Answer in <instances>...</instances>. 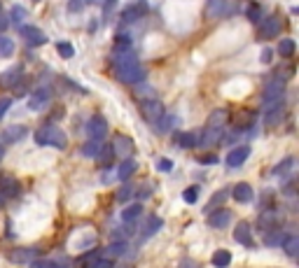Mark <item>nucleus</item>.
Listing matches in <instances>:
<instances>
[{"label": "nucleus", "mask_w": 299, "mask_h": 268, "mask_svg": "<svg viewBox=\"0 0 299 268\" xmlns=\"http://www.w3.org/2000/svg\"><path fill=\"white\" fill-rule=\"evenodd\" d=\"M229 222H232V213H229V210H224V207L213 210V213H208V226L224 228V226H229Z\"/></svg>", "instance_id": "12"}, {"label": "nucleus", "mask_w": 299, "mask_h": 268, "mask_svg": "<svg viewBox=\"0 0 299 268\" xmlns=\"http://www.w3.org/2000/svg\"><path fill=\"white\" fill-rule=\"evenodd\" d=\"M292 166H294V159H285L283 163H278V166L274 168V173H276V175H283V173H288Z\"/></svg>", "instance_id": "38"}, {"label": "nucleus", "mask_w": 299, "mask_h": 268, "mask_svg": "<svg viewBox=\"0 0 299 268\" xmlns=\"http://www.w3.org/2000/svg\"><path fill=\"white\" fill-rule=\"evenodd\" d=\"M197 198H199V187H187L183 192V201L189 203V205H192V203H197Z\"/></svg>", "instance_id": "35"}, {"label": "nucleus", "mask_w": 299, "mask_h": 268, "mask_svg": "<svg viewBox=\"0 0 299 268\" xmlns=\"http://www.w3.org/2000/svg\"><path fill=\"white\" fill-rule=\"evenodd\" d=\"M175 140L183 149H192V147H197V136H194V133H178Z\"/></svg>", "instance_id": "32"}, {"label": "nucleus", "mask_w": 299, "mask_h": 268, "mask_svg": "<svg viewBox=\"0 0 299 268\" xmlns=\"http://www.w3.org/2000/svg\"><path fill=\"white\" fill-rule=\"evenodd\" d=\"M89 3H92V5H101V7L105 5V0H89Z\"/></svg>", "instance_id": "51"}, {"label": "nucleus", "mask_w": 299, "mask_h": 268, "mask_svg": "<svg viewBox=\"0 0 299 268\" xmlns=\"http://www.w3.org/2000/svg\"><path fill=\"white\" fill-rule=\"evenodd\" d=\"M136 168H138V163L133 161V159H127V161H122V166L117 168V177H119L122 182H127L129 177L136 173Z\"/></svg>", "instance_id": "25"}, {"label": "nucleus", "mask_w": 299, "mask_h": 268, "mask_svg": "<svg viewBox=\"0 0 299 268\" xmlns=\"http://www.w3.org/2000/svg\"><path fill=\"white\" fill-rule=\"evenodd\" d=\"M56 49H59V54H61L63 59H73V56H75V47H73L71 42H59Z\"/></svg>", "instance_id": "34"}, {"label": "nucleus", "mask_w": 299, "mask_h": 268, "mask_svg": "<svg viewBox=\"0 0 299 268\" xmlns=\"http://www.w3.org/2000/svg\"><path fill=\"white\" fill-rule=\"evenodd\" d=\"M234 240L238 245H243V247H253V233H250V224L248 222H238L234 226Z\"/></svg>", "instance_id": "11"}, {"label": "nucleus", "mask_w": 299, "mask_h": 268, "mask_svg": "<svg viewBox=\"0 0 299 268\" xmlns=\"http://www.w3.org/2000/svg\"><path fill=\"white\" fill-rule=\"evenodd\" d=\"M36 142L40 147L49 145V147H56V149H66L68 138L59 126H54V124H45L42 128H38V131H36Z\"/></svg>", "instance_id": "1"}, {"label": "nucleus", "mask_w": 299, "mask_h": 268, "mask_svg": "<svg viewBox=\"0 0 299 268\" xmlns=\"http://www.w3.org/2000/svg\"><path fill=\"white\" fill-rule=\"evenodd\" d=\"M180 268H199V263L192 261V259H183V261H180Z\"/></svg>", "instance_id": "47"}, {"label": "nucleus", "mask_w": 299, "mask_h": 268, "mask_svg": "<svg viewBox=\"0 0 299 268\" xmlns=\"http://www.w3.org/2000/svg\"><path fill=\"white\" fill-rule=\"evenodd\" d=\"M143 215V205L140 203H131V205L124 207V213H122V219L124 224H136V219Z\"/></svg>", "instance_id": "23"}, {"label": "nucleus", "mask_w": 299, "mask_h": 268, "mask_svg": "<svg viewBox=\"0 0 299 268\" xmlns=\"http://www.w3.org/2000/svg\"><path fill=\"white\" fill-rule=\"evenodd\" d=\"M0 12H3V5H0Z\"/></svg>", "instance_id": "54"}, {"label": "nucleus", "mask_w": 299, "mask_h": 268, "mask_svg": "<svg viewBox=\"0 0 299 268\" xmlns=\"http://www.w3.org/2000/svg\"><path fill=\"white\" fill-rule=\"evenodd\" d=\"M162 226H164V222L159 217H150L145 222V228H143V238H152Z\"/></svg>", "instance_id": "28"}, {"label": "nucleus", "mask_w": 299, "mask_h": 268, "mask_svg": "<svg viewBox=\"0 0 299 268\" xmlns=\"http://www.w3.org/2000/svg\"><path fill=\"white\" fill-rule=\"evenodd\" d=\"M3 157H5V149H3V145H0V161H3Z\"/></svg>", "instance_id": "53"}, {"label": "nucleus", "mask_w": 299, "mask_h": 268, "mask_svg": "<svg viewBox=\"0 0 299 268\" xmlns=\"http://www.w3.org/2000/svg\"><path fill=\"white\" fill-rule=\"evenodd\" d=\"M5 203H7V198H5V196H3V194H0V207L5 205Z\"/></svg>", "instance_id": "52"}, {"label": "nucleus", "mask_w": 299, "mask_h": 268, "mask_svg": "<svg viewBox=\"0 0 299 268\" xmlns=\"http://www.w3.org/2000/svg\"><path fill=\"white\" fill-rule=\"evenodd\" d=\"M24 136H26V126H10V128L3 131V142L14 145V142H19Z\"/></svg>", "instance_id": "21"}, {"label": "nucleus", "mask_w": 299, "mask_h": 268, "mask_svg": "<svg viewBox=\"0 0 299 268\" xmlns=\"http://www.w3.org/2000/svg\"><path fill=\"white\" fill-rule=\"evenodd\" d=\"M227 0H208V14L210 16H220L227 12Z\"/></svg>", "instance_id": "31"}, {"label": "nucleus", "mask_w": 299, "mask_h": 268, "mask_svg": "<svg viewBox=\"0 0 299 268\" xmlns=\"http://www.w3.org/2000/svg\"><path fill=\"white\" fill-rule=\"evenodd\" d=\"M10 105H12V101H10V98H0V119H3V117L7 114Z\"/></svg>", "instance_id": "43"}, {"label": "nucleus", "mask_w": 299, "mask_h": 268, "mask_svg": "<svg viewBox=\"0 0 299 268\" xmlns=\"http://www.w3.org/2000/svg\"><path fill=\"white\" fill-rule=\"evenodd\" d=\"M110 147H112V152H115V154H122L124 159H129V157H131V152H133V142L129 140V138H124V136L117 138V140L112 142Z\"/></svg>", "instance_id": "20"}, {"label": "nucleus", "mask_w": 299, "mask_h": 268, "mask_svg": "<svg viewBox=\"0 0 299 268\" xmlns=\"http://www.w3.org/2000/svg\"><path fill=\"white\" fill-rule=\"evenodd\" d=\"M278 54L280 56H285V59H290V56L294 54V40H280V45H278Z\"/></svg>", "instance_id": "33"}, {"label": "nucleus", "mask_w": 299, "mask_h": 268, "mask_svg": "<svg viewBox=\"0 0 299 268\" xmlns=\"http://www.w3.org/2000/svg\"><path fill=\"white\" fill-rule=\"evenodd\" d=\"M157 168H159L162 173H168V170H173V161H171V159H159V161H157Z\"/></svg>", "instance_id": "42"}, {"label": "nucleus", "mask_w": 299, "mask_h": 268, "mask_svg": "<svg viewBox=\"0 0 299 268\" xmlns=\"http://www.w3.org/2000/svg\"><path fill=\"white\" fill-rule=\"evenodd\" d=\"M24 77V68L16 66V68H10L0 75V86H5V89H12V86H19V80Z\"/></svg>", "instance_id": "14"}, {"label": "nucleus", "mask_w": 299, "mask_h": 268, "mask_svg": "<svg viewBox=\"0 0 299 268\" xmlns=\"http://www.w3.org/2000/svg\"><path fill=\"white\" fill-rule=\"evenodd\" d=\"M140 110H143V117H145V122H150L152 126H157L159 124V119H162L164 114H166V110H164V105L159 101H145L140 105Z\"/></svg>", "instance_id": "5"}, {"label": "nucleus", "mask_w": 299, "mask_h": 268, "mask_svg": "<svg viewBox=\"0 0 299 268\" xmlns=\"http://www.w3.org/2000/svg\"><path fill=\"white\" fill-rule=\"evenodd\" d=\"M280 247H283V252L288 254L290 259H294L299 254V238L294 236V233H288V236H283V240H280Z\"/></svg>", "instance_id": "19"}, {"label": "nucleus", "mask_w": 299, "mask_h": 268, "mask_svg": "<svg viewBox=\"0 0 299 268\" xmlns=\"http://www.w3.org/2000/svg\"><path fill=\"white\" fill-rule=\"evenodd\" d=\"M7 26H10V19L0 12V35H3V31H7Z\"/></svg>", "instance_id": "46"}, {"label": "nucleus", "mask_w": 299, "mask_h": 268, "mask_svg": "<svg viewBox=\"0 0 299 268\" xmlns=\"http://www.w3.org/2000/svg\"><path fill=\"white\" fill-rule=\"evenodd\" d=\"M14 56V42L7 35H0V59H12Z\"/></svg>", "instance_id": "29"}, {"label": "nucleus", "mask_w": 299, "mask_h": 268, "mask_svg": "<svg viewBox=\"0 0 299 268\" xmlns=\"http://www.w3.org/2000/svg\"><path fill=\"white\" fill-rule=\"evenodd\" d=\"M138 96H152V89H136Z\"/></svg>", "instance_id": "49"}, {"label": "nucleus", "mask_w": 299, "mask_h": 268, "mask_svg": "<svg viewBox=\"0 0 299 268\" xmlns=\"http://www.w3.org/2000/svg\"><path fill=\"white\" fill-rule=\"evenodd\" d=\"M105 254L108 257H122V254H127V243L124 240H112L110 245H108V250H105Z\"/></svg>", "instance_id": "30"}, {"label": "nucleus", "mask_w": 299, "mask_h": 268, "mask_svg": "<svg viewBox=\"0 0 299 268\" xmlns=\"http://www.w3.org/2000/svg\"><path fill=\"white\" fill-rule=\"evenodd\" d=\"M19 35L24 37L31 47H40V45L47 42V35L40 31V28H36V26H19Z\"/></svg>", "instance_id": "7"}, {"label": "nucleus", "mask_w": 299, "mask_h": 268, "mask_svg": "<svg viewBox=\"0 0 299 268\" xmlns=\"http://www.w3.org/2000/svg\"><path fill=\"white\" fill-rule=\"evenodd\" d=\"M248 19L250 21H259V5H257V3H250V5H248Z\"/></svg>", "instance_id": "41"}, {"label": "nucleus", "mask_w": 299, "mask_h": 268, "mask_svg": "<svg viewBox=\"0 0 299 268\" xmlns=\"http://www.w3.org/2000/svg\"><path fill=\"white\" fill-rule=\"evenodd\" d=\"M115 75H117V80L124 82V84L136 86V84H140V82L145 80V68H143L140 63H133V66L115 68Z\"/></svg>", "instance_id": "2"}, {"label": "nucleus", "mask_w": 299, "mask_h": 268, "mask_svg": "<svg viewBox=\"0 0 299 268\" xmlns=\"http://www.w3.org/2000/svg\"><path fill=\"white\" fill-rule=\"evenodd\" d=\"M131 194H133V187L131 184H124L122 189H119V192H117V201H129V198H131Z\"/></svg>", "instance_id": "37"}, {"label": "nucleus", "mask_w": 299, "mask_h": 268, "mask_svg": "<svg viewBox=\"0 0 299 268\" xmlns=\"http://www.w3.org/2000/svg\"><path fill=\"white\" fill-rule=\"evenodd\" d=\"M227 196H229L227 189H220V192H215V194H213V198H210V203H208V205L203 207V213H213V210H218V205H222L224 198H227Z\"/></svg>", "instance_id": "26"}, {"label": "nucleus", "mask_w": 299, "mask_h": 268, "mask_svg": "<svg viewBox=\"0 0 299 268\" xmlns=\"http://www.w3.org/2000/svg\"><path fill=\"white\" fill-rule=\"evenodd\" d=\"M262 61H264V63L271 61V51H269V49H264V51H262Z\"/></svg>", "instance_id": "50"}, {"label": "nucleus", "mask_w": 299, "mask_h": 268, "mask_svg": "<svg viewBox=\"0 0 299 268\" xmlns=\"http://www.w3.org/2000/svg\"><path fill=\"white\" fill-rule=\"evenodd\" d=\"M0 194L10 201V198L19 196V182L14 177H0Z\"/></svg>", "instance_id": "18"}, {"label": "nucleus", "mask_w": 299, "mask_h": 268, "mask_svg": "<svg viewBox=\"0 0 299 268\" xmlns=\"http://www.w3.org/2000/svg\"><path fill=\"white\" fill-rule=\"evenodd\" d=\"M224 124H227V112L224 110H213L208 117L206 131H215V133H224Z\"/></svg>", "instance_id": "13"}, {"label": "nucleus", "mask_w": 299, "mask_h": 268, "mask_svg": "<svg viewBox=\"0 0 299 268\" xmlns=\"http://www.w3.org/2000/svg\"><path fill=\"white\" fill-rule=\"evenodd\" d=\"M36 257H38L36 250L21 247V250H14V252L10 254V261H14V263H28V261H33Z\"/></svg>", "instance_id": "22"}, {"label": "nucleus", "mask_w": 299, "mask_h": 268, "mask_svg": "<svg viewBox=\"0 0 299 268\" xmlns=\"http://www.w3.org/2000/svg\"><path fill=\"white\" fill-rule=\"evenodd\" d=\"M145 3L143 0H138V3H133V5H129L127 10L122 12V24H133V21H138L143 14H145Z\"/></svg>", "instance_id": "15"}, {"label": "nucleus", "mask_w": 299, "mask_h": 268, "mask_svg": "<svg viewBox=\"0 0 299 268\" xmlns=\"http://www.w3.org/2000/svg\"><path fill=\"white\" fill-rule=\"evenodd\" d=\"M262 112H264V122H267L269 126H276V124L283 119V112H285L283 98H278V101H271V103H264Z\"/></svg>", "instance_id": "3"}, {"label": "nucleus", "mask_w": 299, "mask_h": 268, "mask_svg": "<svg viewBox=\"0 0 299 268\" xmlns=\"http://www.w3.org/2000/svg\"><path fill=\"white\" fill-rule=\"evenodd\" d=\"M112 157H115V152H112V147H110V145H105V147H103V152L98 154V161L110 163V161H112Z\"/></svg>", "instance_id": "39"}, {"label": "nucleus", "mask_w": 299, "mask_h": 268, "mask_svg": "<svg viewBox=\"0 0 299 268\" xmlns=\"http://www.w3.org/2000/svg\"><path fill=\"white\" fill-rule=\"evenodd\" d=\"M283 91H285L283 80H274V82H269V84L262 89V103L278 101V98H283Z\"/></svg>", "instance_id": "9"}, {"label": "nucleus", "mask_w": 299, "mask_h": 268, "mask_svg": "<svg viewBox=\"0 0 299 268\" xmlns=\"http://www.w3.org/2000/svg\"><path fill=\"white\" fill-rule=\"evenodd\" d=\"M229 263H232V252H229V250H218V252L213 254V266L215 268H227Z\"/></svg>", "instance_id": "27"}, {"label": "nucleus", "mask_w": 299, "mask_h": 268, "mask_svg": "<svg viewBox=\"0 0 299 268\" xmlns=\"http://www.w3.org/2000/svg\"><path fill=\"white\" fill-rule=\"evenodd\" d=\"M257 224H259V231H278V226L283 224V217H280L278 210L269 207V210H264V213L259 215Z\"/></svg>", "instance_id": "4"}, {"label": "nucleus", "mask_w": 299, "mask_h": 268, "mask_svg": "<svg viewBox=\"0 0 299 268\" xmlns=\"http://www.w3.org/2000/svg\"><path fill=\"white\" fill-rule=\"evenodd\" d=\"M283 238L278 236V231H264V243L267 245H280Z\"/></svg>", "instance_id": "36"}, {"label": "nucleus", "mask_w": 299, "mask_h": 268, "mask_svg": "<svg viewBox=\"0 0 299 268\" xmlns=\"http://www.w3.org/2000/svg\"><path fill=\"white\" fill-rule=\"evenodd\" d=\"M199 163H201V166H213V163H218V157H215V154H208V157L199 159Z\"/></svg>", "instance_id": "44"}, {"label": "nucleus", "mask_w": 299, "mask_h": 268, "mask_svg": "<svg viewBox=\"0 0 299 268\" xmlns=\"http://www.w3.org/2000/svg\"><path fill=\"white\" fill-rule=\"evenodd\" d=\"M112 266H115V263H112V259H103V257H101L92 268H112Z\"/></svg>", "instance_id": "45"}, {"label": "nucleus", "mask_w": 299, "mask_h": 268, "mask_svg": "<svg viewBox=\"0 0 299 268\" xmlns=\"http://www.w3.org/2000/svg\"><path fill=\"white\" fill-rule=\"evenodd\" d=\"M103 147H105L103 140H89V142H84V147H82V154L89 157V159H98V154L103 152Z\"/></svg>", "instance_id": "24"}, {"label": "nucleus", "mask_w": 299, "mask_h": 268, "mask_svg": "<svg viewBox=\"0 0 299 268\" xmlns=\"http://www.w3.org/2000/svg\"><path fill=\"white\" fill-rule=\"evenodd\" d=\"M68 7H71V12H80L82 10V0H71V5H68Z\"/></svg>", "instance_id": "48"}, {"label": "nucleus", "mask_w": 299, "mask_h": 268, "mask_svg": "<svg viewBox=\"0 0 299 268\" xmlns=\"http://www.w3.org/2000/svg\"><path fill=\"white\" fill-rule=\"evenodd\" d=\"M24 19H26V10H24V7H19V5L12 7V21H14V24H21Z\"/></svg>", "instance_id": "40"}, {"label": "nucleus", "mask_w": 299, "mask_h": 268, "mask_svg": "<svg viewBox=\"0 0 299 268\" xmlns=\"http://www.w3.org/2000/svg\"><path fill=\"white\" fill-rule=\"evenodd\" d=\"M248 157H250V147L248 145H238L227 154L224 163H227L229 168H238V166H243V163L248 161Z\"/></svg>", "instance_id": "8"}, {"label": "nucleus", "mask_w": 299, "mask_h": 268, "mask_svg": "<svg viewBox=\"0 0 299 268\" xmlns=\"http://www.w3.org/2000/svg\"><path fill=\"white\" fill-rule=\"evenodd\" d=\"M232 196H234V201H238V203H250L255 198V192L248 182H238V184H234Z\"/></svg>", "instance_id": "17"}, {"label": "nucleus", "mask_w": 299, "mask_h": 268, "mask_svg": "<svg viewBox=\"0 0 299 268\" xmlns=\"http://www.w3.org/2000/svg\"><path fill=\"white\" fill-rule=\"evenodd\" d=\"M49 98H51L49 89H40L38 93H33V96H31V101H28V110H31V112L45 110V107L49 105Z\"/></svg>", "instance_id": "16"}, {"label": "nucleus", "mask_w": 299, "mask_h": 268, "mask_svg": "<svg viewBox=\"0 0 299 268\" xmlns=\"http://www.w3.org/2000/svg\"><path fill=\"white\" fill-rule=\"evenodd\" d=\"M86 136H89V140H103L108 136V122L98 114L92 117L89 124H86Z\"/></svg>", "instance_id": "6"}, {"label": "nucleus", "mask_w": 299, "mask_h": 268, "mask_svg": "<svg viewBox=\"0 0 299 268\" xmlns=\"http://www.w3.org/2000/svg\"><path fill=\"white\" fill-rule=\"evenodd\" d=\"M280 31V19L278 16H267V19L262 21V26H259V37L262 40H271V37H276Z\"/></svg>", "instance_id": "10"}]
</instances>
